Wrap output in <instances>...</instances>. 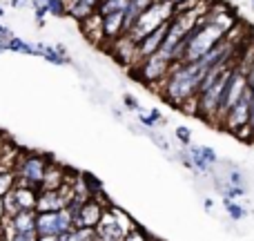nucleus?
<instances>
[{"label": "nucleus", "mask_w": 254, "mask_h": 241, "mask_svg": "<svg viewBox=\"0 0 254 241\" xmlns=\"http://www.w3.org/2000/svg\"><path fill=\"white\" fill-rule=\"evenodd\" d=\"M207 70H203L196 61L192 63H172L165 79L154 87V92L161 94V98L172 107H183L190 98L196 96L198 85Z\"/></svg>", "instance_id": "obj_1"}, {"label": "nucleus", "mask_w": 254, "mask_h": 241, "mask_svg": "<svg viewBox=\"0 0 254 241\" xmlns=\"http://www.w3.org/2000/svg\"><path fill=\"white\" fill-rule=\"evenodd\" d=\"M52 163L47 154L38 152H18L13 161V174H16V185H27V188L40 190V181L45 176V170Z\"/></svg>", "instance_id": "obj_2"}, {"label": "nucleus", "mask_w": 254, "mask_h": 241, "mask_svg": "<svg viewBox=\"0 0 254 241\" xmlns=\"http://www.w3.org/2000/svg\"><path fill=\"white\" fill-rule=\"evenodd\" d=\"M172 16H174V2H172V0H163V2L154 0V2L136 18V22L129 27V31H125V34H129L131 38L138 43L145 34H149V31L156 29L158 25L167 22Z\"/></svg>", "instance_id": "obj_3"}, {"label": "nucleus", "mask_w": 254, "mask_h": 241, "mask_svg": "<svg viewBox=\"0 0 254 241\" xmlns=\"http://www.w3.org/2000/svg\"><path fill=\"white\" fill-rule=\"evenodd\" d=\"M250 103H252V92L250 87L243 92V96L230 107L228 112L223 114L221 119V127L230 134L239 136L243 141H252V134H250V127H248V119H250Z\"/></svg>", "instance_id": "obj_4"}, {"label": "nucleus", "mask_w": 254, "mask_h": 241, "mask_svg": "<svg viewBox=\"0 0 254 241\" xmlns=\"http://www.w3.org/2000/svg\"><path fill=\"white\" fill-rule=\"evenodd\" d=\"M74 228L69 212L63 208L56 212H36V235L38 237H58Z\"/></svg>", "instance_id": "obj_5"}, {"label": "nucleus", "mask_w": 254, "mask_h": 241, "mask_svg": "<svg viewBox=\"0 0 254 241\" xmlns=\"http://www.w3.org/2000/svg\"><path fill=\"white\" fill-rule=\"evenodd\" d=\"M107 206H110V203H107V199L103 197V194L101 197L85 199L74 217V228H96V226L101 224L103 212H105Z\"/></svg>", "instance_id": "obj_6"}, {"label": "nucleus", "mask_w": 254, "mask_h": 241, "mask_svg": "<svg viewBox=\"0 0 254 241\" xmlns=\"http://www.w3.org/2000/svg\"><path fill=\"white\" fill-rule=\"evenodd\" d=\"M190 163H192V170L201 172V174H207L212 172V165L216 163V152L212 148H205V145H194L190 148Z\"/></svg>", "instance_id": "obj_7"}, {"label": "nucleus", "mask_w": 254, "mask_h": 241, "mask_svg": "<svg viewBox=\"0 0 254 241\" xmlns=\"http://www.w3.org/2000/svg\"><path fill=\"white\" fill-rule=\"evenodd\" d=\"M34 56H43L47 63L54 65H71V58L67 54V49L63 45H43L36 43L34 45Z\"/></svg>", "instance_id": "obj_8"}, {"label": "nucleus", "mask_w": 254, "mask_h": 241, "mask_svg": "<svg viewBox=\"0 0 254 241\" xmlns=\"http://www.w3.org/2000/svg\"><path fill=\"white\" fill-rule=\"evenodd\" d=\"M80 31L83 36L94 45H105V34H103V16L98 11H94L92 16H87L85 20H80Z\"/></svg>", "instance_id": "obj_9"}, {"label": "nucleus", "mask_w": 254, "mask_h": 241, "mask_svg": "<svg viewBox=\"0 0 254 241\" xmlns=\"http://www.w3.org/2000/svg\"><path fill=\"white\" fill-rule=\"evenodd\" d=\"M123 31H125L123 29V11H114V13L103 16V34H105V45H103V47H107V45L114 38H119Z\"/></svg>", "instance_id": "obj_10"}, {"label": "nucleus", "mask_w": 254, "mask_h": 241, "mask_svg": "<svg viewBox=\"0 0 254 241\" xmlns=\"http://www.w3.org/2000/svg\"><path fill=\"white\" fill-rule=\"evenodd\" d=\"M96 7H98V0H69V2L65 4L67 16L74 18L76 22H80L87 16H92V13L96 11Z\"/></svg>", "instance_id": "obj_11"}, {"label": "nucleus", "mask_w": 254, "mask_h": 241, "mask_svg": "<svg viewBox=\"0 0 254 241\" xmlns=\"http://www.w3.org/2000/svg\"><path fill=\"white\" fill-rule=\"evenodd\" d=\"M4 219L11 230H36V210H18L16 215Z\"/></svg>", "instance_id": "obj_12"}, {"label": "nucleus", "mask_w": 254, "mask_h": 241, "mask_svg": "<svg viewBox=\"0 0 254 241\" xmlns=\"http://www.w3.org/2000/svg\"><path fill=\"white\" fill-rule=\"evenodd\" d=\"M13 197L20 210H36V197L38 190L27 188V185H13Z\"/></svg>", "instance_id": "obj_13"}, {"label": "nucleus", "mask_w": 254, "mask_h": 241, "mask_svg": "<svg viewBox=\"0 0 254 241\" xmlns=\"http://www.w3.org/2000/svg\"><path fill=\"white\" fill-rule=\"evenodd\" d=\"M56 239L58 241H98L94 228H71L67 233H61Z\"/></svg>", "instance_id": "obj_14"}, {"label": "nucleus", "mask_w": 254, "mask_h": 241, "mask_svg": "<svg viewBox=\"0 0 254 241\" xmlns=\"http://www.w3.org/2000/svg\"><path fill=\"white\" fill-rule=\"evenodd\" d=\"M7 52H16V54H34V45L27 43V40L18 38V36H11L7 40Z\"/></svg>", "instance_id": "obj_15"}, {"label": "nucleus", "mask_w": 254, "mask_h": 241, "mask_svg": "<svg viewBox=\"0 0 254 241\" xmlns=\"http://www.w3.org/2000/svg\"><path fill=\"white\" fill-rule=\"evenodd\" d=\"M223 206H225V212L230 215V219H234V221H241V219H246V215H248V210L241 206V203H237L234 199H225L223 201Z\"/></svg>", "instance_id": "obj_16"}, {"label": "nucleus", "mask_w": 254, "mask_h": 241, "mask_svg": "<svg viewBox=\"0 0 254 241\" xmlns=\"http://www.w3.org/2000/svg\"><path fill=\"white\" fill-rule=\"evenodd\" d=\"M13 185H16V174H13V170H0V199H2L9 190H13Z\"/></svg>", "instance_id": "obj_17"}, {"label": "nucleus", "mask_w": 254, "mask_h": 241, "mask_svg": "<svg viewBox=\"0 0 254 241\" xmlns=\"http://www.w3.org/2000/svg\"><path fill=\"white\" fill-rule=\"evenodd\" d=\"M2 212H4V217H11V215H16L20 208H18V203H16V197H13V190H9L7 194H4L2 199Z\"/></svg>", "instance_id": "obj_18"}, {"label": "nucleus", "mask_w": 254, "mask_h": 241, "mask_svg": "<svg viewBox=\"0 0 254 241\" xmlns=\"http://www.w3.org/2000/svg\"><path fill=\"white\" fill-rule=\"evenodd\" d=\"M47 13L49 16H56V18H63L67 16V9H65V0H47Z\"/></svg>", "instance_id": "obj_19"}, {"label": "nucleus", "mask_w": 254, "mask_h": 241, "mask_svg": "<svg viewBox=\"0 0 254 241\" xmlns=\"http://www.w3.org/2000/svg\"><path fill=\"white\" fill-rule=\"evenodd\" d=\"M36 239H38L36 230H11V235H9V241H36Z\"/></svg>", "instance_id": "obj_20"}, {"label": "nucleus", "mask_w": 254, "mask_h": 241, "mask_svg": "<svg viewBox=\"0 0 254 241\" xmlns=\"http://www.w3.org/2000/svg\"><path fill=\"white\" fill-rule=\"evenodd\" d=\"M228 183H234V185H246V174H243L241 170H237V167H234V170L230 172Z\"/></svg>", "instance_id": "obj_21"}, {"label": "nucleus", "mask_w": 254, "mask_h": 241, "mask_svg": "<svg viewBox=\"0 0 254 241\" xmlns=\"http://www.w3.org/2000/svg\"><path fill=\"white\" fill-rule=\"evenodd\" d=\"M176 139H179L183 145H190V141H192V132H190L188 127H176Z\"/></svg>", "instance_id": "obj_22"}, {"label": "nucleus", "mask_w": 254, "mask_h": 241, "mask_svg": "<svg viewBox=\"0 0 254 241\" xmlns=\"http://www.w3.org/2000/svg\"><path fill=\"white\" fill-rule=\"evenodd\" d=\"M246 79H248V87H250V92L254 96V58H252L250 67H248V72H246Z\"/></svg>", "instance_id": "obj_23"}, {"label": "nucleus", "mask_w": 254, "mask_h": 241, "mask_svg": "<svg viewBox=\"0 0 254 241\" xmlns=\"http://www.w3.org/2000/svg\"><path fill=\"white\" fill-rule=\"evenodd\" d=\"M125 105L129 107V110H134V112H138V110H140V103L136 101V98L131 96V94H125Z\"/></svg>", "instance_id": "obj_24"}, {"label": "nucleus", "mask_w": 254, "mask_h": 241, "mask_svg": "<svg viewBox=\"0 0 254 241\" xmlns=\"http://www.w3.org/2000/svg\"><path fill=\"white\" fill-rule=\"evenodd\" d=\"M11 36H13V31L9 29V27H4L2 22H0V43H4V45H7V40L11 38Z\"/></svg>", "instance_id": "obj_25"}, {"label": "nucleus", "mask_w": 254, "mask_h": 241, "mask_svg": "<svg viewBox=\"0 0 254 241\" xmlns=\"http://www.w3.org/2000/svg\"><path fill=\"white\" fill-rule=\"evenodd\" d=\"M248 127H250V134H252V141H254V96H252V103H250V119H248Z\"/></svg>", "instance_id": "obj_26"}, {"label": "nucleus", "mask_w": 254, "mask_h": 241, "mask_svg": "<svg viewBox=\"0 0 254 241\" xmlns=\"http://www.w3.org/2000/svg\"><path fill=\"white\" fill-rule=\"evenodd\" d=\"M2 219H4V212H2V201H0V224H2Z\"/></svg>", "instance_id": "obj_27"}, {"label": "nucleus", "mask_w": 254, "mask_h": 241, "mask_svg": "<svg viewBox=\"0 0 254 241\" xmlns=\"http://www.w3.org/2000/svg\"><path fill=\"white\" fill-rule=\"evenodd\" d=\"M4 52H7V45H4V43H0V54H4Z\"/></svg>", "instance_id": "obj_28"}, {"label": "nucleus", "mask_w": 254, "mask_h": 241, "mask_svg": "<svg viewBox=\"0 0 254 241\" xmlns=\"http://www.w3.org/2000/svg\"><path fill=\"white\" fill-rule=\"evenodd\" d=\"M2 150H4V139L0 136V154H2Z\"/></svg>", "instance_id": "obj_29"}, {"label": "nucleus", "mask_w": 254, "mask_h": 241, "mask_svg": "<svg viewBox=\"0 0 254 241\" xmlns=\"http://www.w3.org/2000/svg\"><path fill=\"white\" fill-rule=\"evenodd\" d=\"M2 16H4V9H2V7H0V18H2Z\"/></svg>", "instance_id": "obj_30"}, {"label": "nucleus", "mask_w": 254, "mask_h": 241, "mask_svg": "<svg viewBox=\"0 0 254 241\" xmlns=\"http://www.w3.org/2000/svg\"><path fill=\"white\" fill-rule=\"evenodd\" d=\"M172 2H174V4H176V2H181V0H172Z\"/></svg>", "instance_id": "obj_31"}, {"label": "nucleus", "mask_w": 254, "mask_h": 241, "mask_svg": "<svg viewBox=\"0 0 254 241\" xmlns=\"http://www.w3.org/2000/svg\"><path fill=\"white\" fill-rule=\"evenodd\" d=\"M252 7H254V0H252Z\"/></svg>", "instance_id": "obj_32"}]
</instances>
